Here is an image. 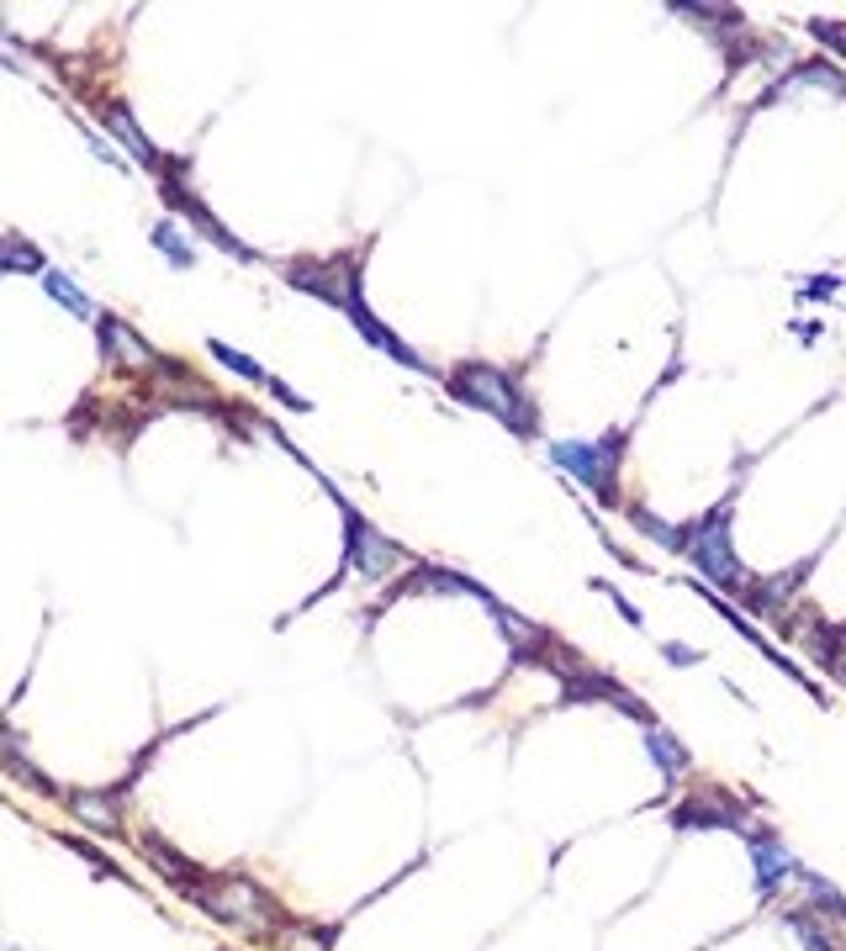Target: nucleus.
<instances>
[{"label": "nucleus", "instance_id": "1", "mask_svg": "<svg viewBox=\"0 0 846 951\" xmlns=\"http://www.w3.org/2000/svg\"><path fill=\"white\" fill-rule=\"evenodd\" d=\"M450 386H455V397H466L471 407H487L492 418H503L513 434H529V428H535V407L519 397V386H513L503 370L466 365L461 376H450Z\"/></svg>", "mask_w": 846, "mask_h": 951}, {"label": "nucleus", "instance_id": "2", "mask_svg": "<svg viewBox=\"0 0 846 951\" xmlns=\"http://www.w3.org/2000/svg\"><path fill=\"white\" fill-rule=\"evenodd\" d=\"M550 460L566 465L582 487H593L609 497L614 492V460H619V434H609L603 444H577V439H561V444H550Z\"/></svg>", "mask_w": 846, "mask_h": 951}, {"label": "nucleus", "instance_id": "3", "mask_svg": "<svg viewBox=\"0 0 846 951\" xmlns=\"http://www.w3.org/2000/svg\"><path fill=\"white\" fill-rule=\"evenodd\" d=\"M688 555L698 561V571L720 587H741V561L730 555V534H725V508L709 518L698 534H688Z\"/></svg>", "mask_w": 846, "mask_h": 951}, {"label": "nucleus", "instance_id": "4", "mask_svg": "<svg viewBox=\"0 0 846 951\" xmlns=\"http://www.w3.org/2000/svg\"><path fill=\"white\" fill-rule=\"evenodd\" d=\"M344 518H349V561H355V571L371 576V582H376V576H386V571L397 566V545H386V539H381L371 524H365L360 513L344 508Z\"/></svg>", "mask_w": 846, "mask_h": 951}, {"label": "nucleus", "instance_id": "5", "mask_svg": "<svg viewBox=\"0 0 846 951\" xmlns=\"http://www.w3.org/2000/svg\"><path fill=\"white\" fill-rule=\"evenodd\" d=\"M164 201H175V207L180 212H186L191 222H196V228L201 233H207V238H217V244H223L228 254H238V259H249V249L244 244H238V238L223 228V222H217V217H207V207H201V201H191V191H186V185H170V180H164Z\"/></svg>", "mask_w": 846, "mask_h": 951}, {"label": "nucleus", "instance_id": "6", "mask_svg": "<svg viewBox=\"0 0 846 951\" xmlns=\"http://www.w3.org/2000/svg\"><path fill=\"white\" fill-rule=\"evenodd\" d=\"M69 809H75V819H85L90 830H106V835L122 830L117 798H112V793H75V798H69Z\"/></svg>", "mask_w": 846, "mask_h": 951}, {"label": "nucleus", "instance_id": "7", "mask_svg": "<svg viewBox=\"0 0 846 951\" xmlns=\"http://www.w3.org/2000/svg\"><path fill=\"white\" fill-rule=\"evenodd\" d=\"M783 878H794V862L778 851L772 835H762V841H757V893H772Z\"/></svg>", "mask_w": 846, "mask_h": 951}, {"label": "nucleus", "instance_id": "8", "mask_svg": "<svg viewBox=\"0 0 846 951\" xmlns=\"http://www.w3.org/2000/svg\"><path fill=\"white\" fill-rule=\"evenodd\" d=\"M38 281H43V291H48V296H59V302H64L69 312H75V317H96V302H90V296H85L75 281H69L64 270H43Z\"/></svg>", "mask_w": 846, "mask_h": 951}, {"label": "nucleus", "instance_id": "9", "mask_svg": "<svg viewBox=\"0 0 846 951\" xmlns=\"http://www.w3.org/2000/svg\"><path fill=\"white\" fill-rule=\"evenodd\" d=\"M106 127H112V133H117V138L127 143V154H133L138 164H154V143H149V138L138 133V127H133V117H127V111H117V106H112V111H106Z\"/></svg>", "mask_w": 846, "mask_h": 951}, {"label": "nucleus", "instance_id": "10", "mask_svg": "<svg viewBox=\"0 0 846 951\" xmlns=\"http://www.w3.org/2000/svg\"><path fill=\"white\" fill-rule=\"evenodd\" d=\"M646 751L656 756V767L667 772V777H677V772L688 767V751H683V745H677L667 730H651V735H646Z\"/></svg>", "mask_w": 846, "mask_h": 951}, {"label": "nucleus", "instance_id": "11", "mask_svg": "<svg viewBox=\"0 0 846 951\" xmlns=\"http://www.w3.org/2000/svg\"><path fill=\"white\" fill-rule=\"evenodd\" d=\"M154 249H159V254H170L180 270H191V265H196V249L186 244V238H180L175 222H159V228H154Z\"/></svg>", "mask_w": 846, "mask_h": 951}, {"label": "nucleus", "instance_id": "12", "mask_svg": "<svg viewBox=\"0 0 846 951\" xmlns=\"http://www.w3.org/2000/svg\"><path fill=\"white\" fill-rule=\"evenodd\" d=\"M101 349H106V354H117V349H122V354H133V360H149V349H143L133 333L117 323V317H101Z\"/></svg>", "mask_w": 846, "mask_h": 951}, {"label": "nucleus", "instance_id": "13", "mask_svg": "<svg viewBox=\"0 0 846 951\" xmlns=\"http://www.w3.org/2000/svg\"><path fill=\"white\" fill-rule=\"evenodd\" d=\"M0 259H6V270H32V275H43V254H32L16 233H6V249H0Z\"/></svg>", "mask_w": 846, "mask_h": 951}, {"label": "nucleus", "instance_id": "14", "mask_svg": "<svg viewBox=\"0 0 846 951\" xmlns=\"http://www.w3.org/2000/svg\"><path fill=\"white\" fill-rule=\"evenodd\" d=\"M212 354L223 360L228 370H238V376H249V381H260V365L249 360V354H238V349H228V344H212Z\"/></svg>", "mask_w": 846, "mask_h": 951}, {"label": "nucleus", "instance_id": "15", "mask_svg": "<svg viewBox=\"0 0 846 951\" xmlns=\"http://www.w3.org/2000/svg\"><path fill=\"white\" fill-rule=\"evenodd\" d=\"M667 661H683V666H693V661H698V650H688V645H667Z\"/></svg>", "mask_w": 846, "mask_h": 951}]
</instances>
